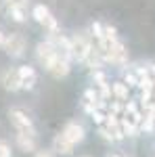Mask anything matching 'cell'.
Wrapping results in <instances>:
<instances>
[{
    "label": "cell",
    "mask_w": 155,
    "mask_h": 157,
    "mask_svg": "<svg viewBox=\"0 0 155 157\" xmlns=\"http://www.w3.org/2000/svg\"><path fill=\"white\" fill-rule=\"evenodd\" d=\"M99 50H101L103 59L109 61V63L122 65V63L128 61V50L119 42L118 32H115V27H111V25H103V36L99 38Z\"/></svg>",
    "instance_id": "cell-1"
},
{
    "label": "cell",
    "mask_w": 155,
    "mask_h": 157,
    "mask_svg": "<svg viewBox=\"0 0 155 157\" xmlns=\"http://www.w3.org/2000/svg\"><path fill=\"white\" fill-rule=\"evenodd\" d=\"M69 42H72V55L73 57H76L78 61H86L88 52H90V48H92L90 38L86 36V34H76Z\"/></svg>",
    "instance_id": "cell-2"
},
{
    "label": "cell",
    "mask_w": 155,
    "mask_h": 157,
    "mask_svg": "<svg viewBox=\"0 0 155 157\" xmlns=\"http://www.w3.org/2000/svg\"><path fill=\"white\" fill-rule=\"evenodd\" d=\"M32 15H34V19H36L38 23H42L46 29H50L52 34H59V23H57V19L52 17V13L48 11L44 4H36Z\"/></svg>",
    "instance_id": "cell-3"
},
{
    "label": "cell",
    "mask_w": 155,
    "mask_h": 157,
    "mask_svg": "<svg viewBox=\"0 0 155 157\" xmlns=\"http://www.w3.org/2000/svg\"><path fill=\"white\" fill-rule=\"evenodd\" d=\"M11 121H13V126H15L19 132H32V134H36L34 124H32V117L25 113L23 109H11Z\"/></svg>",
    "instance_id": "cell-4"
},
{
    "label": "cell",
    "mask_w": 155,
    "mask_h": 157,
    "mask_svg": "<svg viewBox=\"0 0 155 157\" xmlns=\"http://www.w3.org/2000/svg\"><path fill=\"white\" fill-rule=\"evenodd\" d=\"M4 48H6V52L11 57L19 59V57H23L25 48H27V42H25V38L21 34H11L6 38V42H4Z\"/></svg>",
    "instance_id": "cell-5"
},
{
    "label": "cell",
    "mask_w": 155,
    "mask_h": 157,
    "mask_svg": "<svg viewBox=\"0 0 155 157\" xmlns=\"http://www.w3.org/2000/svg\"><path fill=\"white\" fill-rule=\"evenodd\" d=\"M36 52H38V61H40L44 67H48V65H50V61L59 55V52H57V46H55L50 40H46V42H40Z\"/></svg>",
    "instance_id": "cell-6"
},
{
    "label": "cell",
    "mask_w": 155,
    "mask_h": 157,
    "mask_svg": "<svg viewBox=\"0 0 155 157\" xmlns=\"http://www.w3.org/2000/svg\"><path fill=\"white\" fill-rule=\"evenodd\" d=\"M48 73L50 75H55V78H65L67 73H69V59H65V57H61V55H57L55 59L50 61V65L46 67Z\"/></svg>",
    "instance_id": "cell-7"
},
{
    "label": "cell",
    "mask_w": 155,
    "mask_h": 157,
    "mask_svg": "<svg viewBox=\"0 0 155 157\" xmlns=\"http://www.w3.org/2000/svg\"><path fill=\"white\" fill-rule=\"evenodd\" d=\"M63 136L72 143V145H78V143H82L84 140V126L82 124H78V121H69L65 128H63Z\"/></svg>",
    "instance_id": "cell-8"
},
{
    "label": "cell",
    "mask_w": 155,
    "mask_h": 157,
    "mask_svg": "<svg viewBox=\"0 0 155 157\" xmlns=\"http://www.w3.org/2000/svg\"><path fill=\"white\" fill-rule=\"evenodd\" d=\"M17 147H19L21 151H25V153L36 151V147H38L36 134H32V132H19V134H17Z\"/></svg>",
    "instance_id": "cell-9"
},
{
    "label": "cell",
    "mask_w": 155,
    "mask_h": 157,
    "mask_svg": "<svg viewBox=\"0 0 155 157\" xmlns=\"http://www.w3.org/2000/svg\"><path fill=\"white\" fill-rule=\"evenodd\" d=\"M17 73H19V82H21V88H34V84H36V71H34V67H29V65H21L19 69H17Z\"/></svg>",
    "instance_id": "cell-10"
},
{
    "label": "cell",
    "mask_w": 155,
    "mask_h": 157,
    "mask_svg": "<svg viewBox=\"0 0 155 157\" xmlns=\"http://www.w3.org/2000/svg\"><path fill=\"white\" fill-rule=\"evenodd\" d=\"M2 84H4V88L6 90H19L21 88V82H19V73H17V69H9V71L2 75Z\"/></svg>",
    "instance_id": "cell-11"
},
{
    "label": "cell",
    "mask_w": 155,
    "mask_h": 157,
    "mask_svg": "<svg viewBox=\"0 0 155 157\" xmlns=\"http://www.w3.org/2000/svg\"><path fill=\"white\" fill-rule=\"evenodd\" d=\"M111 98L119 101V103H126L128 101V84H124V82L111 84Z\"/></svg>",
    "instance_id": "cell-12"
},
{
    "label": "cell",
    "mask_w": 155,
    "mask_h": 157,
    "mask_svg": "<svg viewBox=\"0 0 155 157\" xmlns=\"http://www.w3.org/2000/svg\"><path fill=\"white\" fill-rule=\"evenodd\" d=\"M73 147H76V145H72L63 134H59V136L55 138V151L61 153V155H72V153H73Z\"/></svg>",
    "instance_id": "cell-13"
},
{
    "label": "cell",
    "mask_w": 155,
    "mask_h": 157,
    "mask_svg": "<svg viewBox=\"0 0 155 157\" xmlns=\"http://www.w3.org/2000/svg\"><path fill=\"white\" fill-rule=\"evenodd\" d=\"M103 61H105V59H103V55H101V50H99V48H95V46H92L84 63H88V67H92V69H99V67L103 65Z\"/></svg>",
    "instance_id": "cell-14"
},
{
    "label": "cell",
    "mask_w": 155,
    "mask_h": 157,
    "mask_svg": "<svg viewBox=\"0 0 155 157\" xmlns=\"http://www.w3.org/2000/svg\"><path fill=\"white\" fill-rule=\"evenodd\" d=\"M9 15H11L13 21H17V23L25 21V9L23 6H9Z\"/></svg>",
    "instance_id": "cell-15"
},
{
    "label": "cell",
    "mask_w": 155,
    "mask_h": 157,
    "mask_svg": "<svg viewBox=\"0 0 155 157\" xmlns=\"http://www.w3.org/2000/svg\"><path fill=\"white\" fill-rule=\"evenodd\" d=\"M126 84H128V86H138V75H136V69H134V71H126Z\"/></svg>",
    "instance_id": "cell-16"
},
{
    "label": "cell",
    "mask_w": 155,
    "mask_h": 157,
    "mask_svg": "<svg viewBox=\"0 0 155 157\" xmlns=\"http://www.w3.org/2000/svg\"><path fill=\"white\" fill-rule=\"evenodd\" d=\"M0 157H11V149L6 143H0Z\"/></svg>",
    "instance_id": "cell-17"
},
{
    "label": "cell",
    "mask_w": 155,
    "mask_h": 157,
    "mask_svg": "<svg viewBox=\"0 0 155 157\" xmlns=\"http://www.w3.org/2000/svg\"><path fill=\"white\" fill-rule=\"evenodd\" d=\"M6 4L9 6H27V0H6Z\"/></svg>",
    "instance_id": "cell-18"
},
{
    "label": "cell",
    "mask_w": 155,
    "mask_h": 157,
    "mask_svg": "<svg viewBox=\"0 0 155 157\" xmlns=\"http://www.w3.org/2000/svg\"><path fill=\"white\" fill-rule=\"evenodd\" d=\"M36 157H55V155H52L50 151H38V153H36Z\"/></svg>",
    "instance_id": "cell-19"
},
{
    "label": "cell",
    "mask_w": 155,
    "mask_h": 157,
    "mask_svg": "<svg viewBox=\"0 0 155 157\" xmlns=\"http://www.w3.org/2000/svg\"><path fill=\"white\" fill-rule=\"evenodd\" d=\"M4 42H6V36H4V34L0 32V46H4Z\"/></svg>",
    "instance_id": "cell-20"
},
{
    "label": "cell",
    "mask_w": 155,
    "mask_h": 157,
    "mask_svg": "<svg viewBox=\"0 0 155 157\" xmlns=\"http://www.w3.org/2000/svg\"><path fill=\"white\" fill-rule=\"evenodd\" d=\"M109 157H124V155H118V153H115V155H109Z\"/></svg>",
    "instance_id": "cell-21"
},
{
    "label": "cell",
    "mask_w": 155,
    "mask_h": 157,
    "mask_svg": "<svg viewBox=\"0 0 155 157\" xmlns=\"http://www.w3.org/2000/svg\"><path fill=\"white\" fill-rule=\"evenodd\" d=\"M82 157H88V155H82Z\"/></svg>",
    "instance_id": "cell-22"
}]
</instances>
